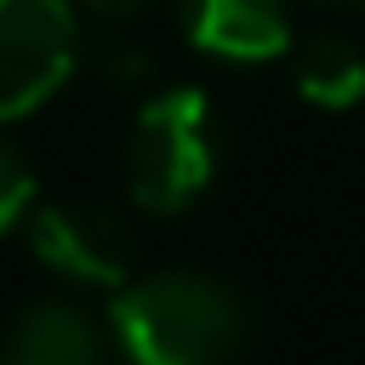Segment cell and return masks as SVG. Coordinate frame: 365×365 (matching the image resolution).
Segmentation results:
<instances>
[{
	"label": "cell",
	"mask_w": 365,
	"mask_h": 365,
	"mask_svg": "<svg viewBox=\"0 0 365 365\" xmlns=\"http://www.w3.org/2000/svg\"><path fill=\"white\" fill-rule=\"evenodd\" d=\"M108 331L131 365H240L251 348V302L217 274L165 268L114 291Z\"/></svg>",
	"instance_id": "obj_1"
},
{
	"label": "cell",
	"mask_w": 365,
	"mask_h": 365,
	"mask_svg": "<svg viewBox=\"0 0 365 365\" xmlns=\"http://www.w3.org/2000/svg\"><path fill=\"white\" fill-rule=\"evenodd\" d=\"M222 160V125L200 86L154 91L125 131V194L154 217L188 211Z\"/></svg>",
	"instance_id": "obj_2"
},
{
	"label": "cell",
	"mask_w": 365,
	"mask_h": 365,
	"mask_svg": "<svg viewBox=\"0 0 365 365\" xmlns=\"http://www.w3.org/2000/svg\"><path fill=\"white\" fill-rule=\"evenodd\" d=\"M74 0H0V125L29 120L80 74Z\"/></svg>",
	"instance_id": "obj_3"
},
{
	"label": "cell",
	"mask_w": 365,
	"mask_h": 365,
	"mask_svg": "<svg viewBox=\"0 0 365 365\" xmlns=\"http://www.w3.org/2000/svg\"><path fill=\"white\" fill-rule=\"evenodd\" d=\"M23 228H29V251L57 279L97 285V291L131 285L137 234L114 205H103V200H46V205H34V217Z\"/></svg>",
	"instance_id": "obj_4"
},
{
	"label": "cell",
	"mask_w": 365,
	"mask_h": 365,
	"mask_svg": "<svg viewBox=\"0 0 365 365\" xmlns=\"http://www.w3.org/2000/svg\"><path fill=\"white\" fill-rule=\"evenodd\" d=\"M188 46L222 63H274L291 51V0H177Z\"/></svg>",
	"instance_id": "obj_5"
},
{
	"label": "cell",
	"mask_w": 365,
	"mask_h": 365,
	"mask_svg": "<svg viewBox=\"0 0 365 365\" xmlns=\"http://www.w3.org/2000/svg\"><path fill=\"white\" fill-rule=\"evenodd\" d=\"M103 359H108V342L97 319L63 297L29 302L0 331V365H103Z\"/></svg>",
	"instance_id": "obj_6"
},
{
	"label": "cell",
	"mask_w": 365,
	"mask_h": 365,
	"mask_svg": "<svg viewBox=\"0 0 365 365\" xmlns=\"http://www.w3.org/2000/svg\"><path fill=\"white\" fill-rule=\"evenodd\" d=\"M291 86L314 108H354L365 97V46L342 29H308L291 40Z\"/></svg>",
	"instance_id": "obj_7"
},
{
	"label": "cell",
	"mask_w": 365,
	"mask_h": 365,
	"mask_svg": "<svg viewBox=\"0 0 365 365\" xmlns=\"http://www.w3.org/2000/svg\"><path fill=\"white\" fill-rule=\"evenodd\" d=\"M80 68H91L103 86L125 91V86H143V80H148L154 57H148V46H143L125 23H103V34H91V40H86Z\"/></svg>",
	"instance_id": "obj_8"
},
{
	"label": "cell",
	"mask_w": 365,
	"mask_h": 365,
	"mask_svg": "<svg viewBox=\"0 0 365 365\" xmlns=\"http://www.w3.org/2000/svg\"><path fill=\"white\" fill-rule=\"evenodd\" d=\"M34 217V171L23 165V154L0 137V234H11L17 222Z\"/></svg>",
	"instance_id": "obj_9"
},
{
	"label": "cell",
	"mask_w": 365,
	"mask_h": 365,
	"mask_svg": "<svg viewBox=\"0 0 365 365\" xmlns=\"http://www.w3.org/2000/svg\"><path fill=\"white\" fill-rule=\"evenodd\" d=\"M91 17H103V23H131V17H143L148 6H160V0H80Z\"/></svg>",
	"instance_id": "obj_10"
},
{
	"label": "cell",
	"mask_w": 365,
	"mask_h": 365,
	"mask_svg": "<svg viewBox=\"0 0 365 365\" xmlns=\"http://www.w3.org/2000/svg\"><path fill=\"white\" fill-rule=\"evenodd\" d=\"M314 6H342L348 11V6H365V0H314Z\"/></svg>",
	"instance_id": "obj_11"
}]
</instances>
